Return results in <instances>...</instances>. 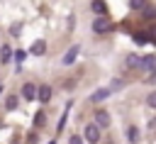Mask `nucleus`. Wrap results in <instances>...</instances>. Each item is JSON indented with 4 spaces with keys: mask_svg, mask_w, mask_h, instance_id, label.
<instances>
[{
    "mask_svg": "<svg viewBox=\"0 0 156 144\" xmlns=\"http://www.w3.org/2000/svg\"><path fill=\"white\" fill-rule=\"evenodd\" d=\"M146 103H149V105H151V107H156V93H151V95H149V98H146Z\"/></svg>",
    "mask_w": 156,
    "mask_h": 144,
    "instance_id": "nucleus-17",
    "label": "nucleus"
},
{
    "mask_svg": "<svg viewBox=\"0 0 156 144\" xmlns=\"http://www.w3.org/2000/svg\"><path fill=\"white\" fill-rule=\"evenodd\" d=\"M10 32H12V37H20V34H17V32H20V24H12V27H10Z\"/></svg>",
    "mask_w": 156,
    "mask_h": 144,
    "instance_id": "nucleus-18",
    "label": "nucleus"
},
{
    "mask_svg": "<svg viewBox=\"0 0 156 144\" xmlns=\"http://www.w3.org/2000/svg\"><path fill=\"white\" fill-rule=\"evenodd\" d=\"M34 98H39L41 103H49V100H51V88H49V85H39Z\"/></svg>",
    "mask_w": 156,
    "mask_h": 144,
    "instance_id": "nucleus-6",
    "label": "nucleus"
},
{
    "mask_svg": "<svg viewBox=\"0 0 156 144\" xmlns=\"http://www.w3.org/2000/svg\"><path fill=\"white\" fill-rule=\"evenodd\" d=\"M44 51H46V41H41V39H37L32 44V49H29V54H34V56H41Z\"/></svg>",
    "mask_w": 156,
    "mask_h": 144,
    "instance_id": "nucleus-7",
    "label": "nucleus"
},
{
    "mask_svg": "<svg viewBox=\"0 0 156 144\" xmlns=\"http://www.w3.org/2000/svg\"><path fill=\"white\" fill-rule=\"evenodd\" d=\"M85 139H88L90 144H98V139H100V127L88 124V127H85Z\"/></svg>",
    "mask_w": 156,
    "mask_h": 144,
    "instance_id": "nucleus-3",
    "label": "nucleus"
},
{
    "mask_svg": "<svg viewBox=\"0 0 156 144\" xmlns=\"http://www.w3.org/2000/svg\"><path fill=\"white\" fill-rule=\"evenodd\" d=\"M124 63H127V68H139V63H141V56H139V54H129Z\"/></svg>",
    "mask_w": 156,
    "mask_h": 144,
    "instance_id": "nucleus-8",
    "label": "nucleus"
},
{
    "mask_svg": "<svg viewBox=\"0 0 156 144\" xmlns=\"http://www.w3.org/2000/svg\"><path fill=\"white\" fill-rule=\"evenodd\" d=\"M10 59H12V51H10V46H2V49H0V61H2V63H7Z\"/></svg>",
    "mask_w": 156,
    "mask_h": 144,
    "instance_id": "nucleus-10",
    "label": "nucleus"
},
{
    "mask_svg": "<svg viewBox=\"0 0 156 144\" xmlns=\"http://www.w3.org/2000/svg\"><path fill=\"white\" fill-rule=\"evenodd\" d=\"M139 66H141V68H144L146 73H154V68H156V56H154V54H149V56H144Z\"/></svg>",
    "mask_w": 156,
    "mask_h": 144,
    "instance_id": "nucleus-4",
    "label": "nucleus"
},
{
    "mask_svg": "<svg viewBox=\"0 0 156 144\" xmlns=\"http://www.w3.org/2000/svg\"><path fill=\"white\" fill-rule=\"evenodd\" d=\"M129 5H132L134 10H141V7L146 5V0H129Z\"/></svg>",
    "mask_w": 156,
    "mask_h": 144,
    "instance_id": "nucleus-16",
    "label": "nucleus"
},
{
    "mask_svg": "<svg viewBox=\"0 0 156 144\" xmlns=\"http://www.w3.org/2000/svg\"><path fill=\"white\" fill-rule=\"evenodd\" d=\"M110 112L107 110H98L95 112V127H100V129H105V127H110Z\"/></svg>",
    "mask_w": 156,
    "mask_h": 144,
    "instance_id": "nucleus-2",
    "label": "nucleus"
},
{
    "mask_svg": "<svg viewBox=\"0 0 156 144\" xmlns=\"http://www.w3.org/2000/svg\"><path fill=\"white\" fill-rule=\"evenodd\" d=\"M107 95H110L107 90H98V93H93V98H90V100H93V103H100V100H105Z\"/></svg>",
    "mask_w": 156,
    "mask_h": 144,
    "instance_id": "nucleus-13",
    "label": "nucleus"
},
{
    "mask_svg": "<svg viewBox=\"0 0 156 144\" xmlns=\"http://www.w3.org/2000/svg\"><path fill=\"white\" fill-rule=\"evenodd\" d=\"M93 10L100 12V15H105V2L102 0H93Z\"/></svg>",
    "mask_w": 156,
    "mask_h": 144,
    "instance_id": "nucleus-14",
    "label": "nucleus"
},
{
    "mask_svg": "<svg viewBox=\"0 0 156 144\" xmlns=\"http://www.w3.org/2000/svg\"><path fill=\"white\" fill-rule=\"evenodd\" d=\"M68 144H80V139H78V137H76V134H73V137H71V139H68Z\"/></svg>",
    "mask_w": 156,
    "mask_h": 144,
    "instance_id": "nucleus-20",
    "label": "nucleus"
},
{
    "mask_svg": "<svg viewBox=\"0 0 156 144\" xmlns=\"http://www.w3.org/2000/svg\"><path fill=\"white\" fill-rule=\"evenodd\" d=\"M112 29V22L105 17V15H98L95 20H93V32L95 34H105V32H110Z\"/></svg>",
    "mask_w": 156,
    "mask_h": 144,
    "instance_id": "nucleus-1",
    "label": "nucleus"
},
{
    "mask_svg": "<svg viewBox=\"0 0 156 144\" xmlns=\"http://www.w3.org/2000/svg\"><path fill=\"white\" fill-rule=\"evenodd\" d=\"M17 103H20V98H17V95H7L5 107H7V110H15V107H17Z\"/></svg>",
    "mask_w": 156,
    "mask_h": 144,
    "instance_id": "nucleus-11",
    "label": "nucleus"
},
{
    "mask_svg": "<svg viewBox=\"0 0 156 144\" xmlns=\"http://www.w3.org/2000/svg\"><path fill=\"white\" fill-rule=\"evenodd\" d=\"M34 95H37V85L34 83H24L22 85V98L24 100H34Z\"/></svg>",
    "mask_w": 156,
    "mask_h": 144,
    "instance_id": "nucleus-5",
    "label": "nucleus"
},
{
    "mask_svg": "<svg viewBox=\"0 0 156 144\" xmlns=\"http://www.w3.org/2000/svg\"><path fill=\"white\" fill-rule=\"evenodd\" d=\"M24 56H27V51H22V49H17V51H15V61H17V63H22V61H24Z\"/></svg>",
    "mask_w": 156,
    "mask_h": 144,
    "instance_id": "nucleus-15",
    "label": "nucleus"
},
{
    "mask_svg": "<svg viewBox=\"0 0 156 144\" xmlns=\"http://www.w3.org/2000/svg\"><path fill=\"white\" fill-rule=\"evenodd\" d=\"M127 139H129V142H139V129H136V127H129V129H127Z\"/></svg>",
    "mask_w": 156,
    "mask_h": 144,
    "instance_id": "nucleus-12",
    "label": "nucleus"
},
{
    "mask_svg": "<svg viewBox=\"0 0 156 144\" xmlns=\"http://www.w3.org/2000/svg\"><path fill=\"white\" fill-rule=\"evenodd\" d=\"M44 120H46V117H44V115H41V112H39V115H37V117H34V122H37V124H44Z\"/></svg>",
    "mask_w": 156,
    "mask_h": 144,
    "instance_id": "nucleus-19",
    "label": "nucleus"
},
{
    "mask_svg": "<svg viewBox=\"0 0 156 144\" xmlns=\"http://www.w3.org/2000/svg\"><path fill=\"white\" fill-rule=\"evenodd\" d=\"M78 51H80L78 46H71V49H68V54L63 56V63H73V61H76V54H78Z\"/></svg>",
    "mask_w": 156,
    "mask_h": 144,
    "instance_id": "nucleus-9",
    "label": "nucleus"
}]
</instances>
